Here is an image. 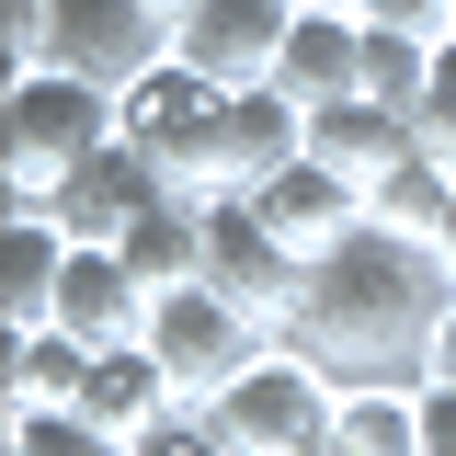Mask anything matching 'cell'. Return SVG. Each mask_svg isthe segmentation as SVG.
<instances>
[{
  "label": "cell",
  "instance_id": "obj_1",
  "mask_svg": "<svg viewBox=\"0 0 456 456\" xmlns=\"http://www.w3.org/2000/svg\"><path fill=\"white\" fill-rule=\"evenodd\" d=\"M445 297H456V274H445L434 240H399V228L365 217L342 251L308 263L297 308H285V342L320 354L342 388H354V377H411V388H422V342L445 320Z\"/></svg>",
  "mask_w": 456,
  "mask_h": 456
},
{
  "label": "cell",
  "instance_id": "obj_9",
  "mask_svg": "<svg viewBox=\"0 0 456 456\" xmlns=\"http://www.w3.org/2000/svg\"><path fill=\"white\" fill-rule=\"evenodd\" d=\"M160 194H171V171L149 160L137 137H114V149H92V160H80V171L46 194V217L69 228V240H126V228L149 217Z\"/></svg>",
  "mask_w": 456,
  "mask_h": 456
},
{
  "label": "cell",
  "instance_id": "obj_15",
  "mask_svg": "<svg viewBox=\"0 0 456 456\" xmlns=\"http://www.w3.org/2000/svg\"><path fill=\"white\" fill-rule=\"evenodd\" d=\"M69 411H92L103 434H126V445H137V434H160L171 411H194V399L171 388V365L149 354V342H103V354H92V377H80V399H69Z\"/></svg>",
  "mask_w": 456,
  "mask_h": 456
},
{
  "label": "cell",
  "instance_id": "obj_26",
  "mask_svg": "<svg viewBox=\"0 0 456 456\" xmlns=\"http://www.w3.org/2000/svg\"><path fill=\"white\" fill-rule=\"evenodd\" d=\"M0 35H12V69H46V0H0Z\"/></svg>",
  "mask_w": 456,
  "mask_h": 456
},
{
  "label": "cell",
  "instance_id": "obj_16",
  "mask_svg": "<svg viewBox=\"0 0 456 456\" xmlns=\"http://www.w3.org/2000/svg\"><path fill=\"white\" fill-rule=\"evenodd\" d=\"M308 456H422V388L411 377H354L331 411V434Z\"/></svg>",
  "mask_w": 456,
  "mask_h": 456
},
{
  "label": "cell",
  "instance_id": "obj_24",
  "mask_svg": "<svg viewBox=\"0 0 456 456\" xmlns=\"http://www.w3.org/2000/svg\"><path fill=\"white\" fill-rule=\"evenodd\" d=\"M422 137H434V149H456V35L434 46V80H422Z\"/></svg>",
  "mask_w": 456,
  "mask_h": 456
},
{
  "label": "cell",
  "instance_id": "obj_22",
  "mask_svg": "<svg viewBox=\"0 0 456 456\" xmlns=\"http://www.w3.org/2000/svg\"><path fill=\"white\" fill-rule=\"evenodd\" d=\"M12 456H137V445L103 434L92 411H12Z\"/></svg>",
  "mask_w": 456,
  "mask_h": 456
},
{
  "label": "cell",
  "instance_id": "obj_28",
  "mask_svg": "<svg viewBox=\"0 0 456 456\" xmlns=\"http://www.w3.org/2000/svg\"><path fill=\"white\" fill-rule=\"evenodd\" d=\"M422 456H456V388H422Z\"/></svg>",
  "mask_w": 456,
  "mask_h": 456
},
{
  "label": "cell",
  "instance_id": "obj_7",
  "mask_svg": "<svg viewBox=\"0 0 456 456\" xmlns=\"http://www.w3.org/2000/svg\"><path fill=\"white\" fill-rule=\"evenodd\" d=\"M206 285H228L240 308H263V320L285 331V308H297L308 263L263 228V206H251V194H206Z\"/></svg>",
  "mask_w": 456,
  "mask_h": 456
},
{
  "label": "cell",
  "instance_id": "obj_25",
  "mask_svg": "<svg viewBox=\"0 0 456 456\" xmlns=\"http://www.w3.org/2000/svg\"><path fill=\"white\" fill-rule=\"evenodd\" d=\"M137 456H228V445H217V422H206V411H171L160 434H137Z\"/></svg>",
  "mask_w": 456,
  "mask_h": 456
},
{
  "label": "cell",
  "instance_id": "obj_27",
  "mask_svg": "<svg viewBox=\"0 0 456 456\" xmlns=\"http://www.w3.org/2000/svg\"><path fill=\"white\" fill-rule=\"evenodd\" d=\"M422 388H456V297H445V320H434V342H422Z\"/></svg>",
  "mask_w": 456,
  "mask_h": 456
},
{
  "label": "cell",
  "instance_id": "obj_29",
  "mask_svg": "<svg viewBox=\"0 0 456 456\" xmlns=\"http://www.w3.org/2000/svg\"><path fill=\"white\" fill-rule=\"evenodd\" d=\"M434 251H445V274H456V206H445V228H434Z\"/></svg>",
  "mask_w": 456,
  "mask_h": 456
},
{
  "label": "cell",
  "instance_id": "obj_14",
  "mask_svg": "<svg viewBox=\"0 0 456 456\" xmlns=\"http://www.w3.org/2000/svg\"><path fill=\"white\" fill-rule=\"evenodd\" d=\"M411 149H434V137H422V126H411L399 103H365V92H342V103H308V160L354 171L365 194H377V183H388Z\"/></svg>",
  "mask_w": 456,
  "mask_h": 456
},
{
  "label": "cell",
  "instance_id": "obj_32",
  "mask_svg": "<svg viewBox=\"0 0 456 456\" xmlns=\"http://www.w3.org/2000/svg\"><path fill=\"white\" fill-rule=\"evenodd\" d=\"M445 160H456V149H445Z\"/></svg>",
  "mask_w": 456,
  "mask_h": 456
},
{
  "label": "cell",
  "instance_id": "obj_19",
  "mask_svg": "<svg viewBox=\"0 0 456 456\" xmlns=\"http://www.w3.org/2000/svg\"><path fill=\"white\" fill-rule=\"evenodd\" d=\"M114 251L149 274V297H160V285H194V274H206V194H160Z\"/></svg>",
  "mask_w": 456,
  "mask_h": 456
},
{
  "label": "cell",
  "instance_id": "obj_5",
  "mask_svg": "<svg viewBox=\"0 0 456 456\" xmlns=\"http://www.w3.org/2000/svg\"><path fill=\"white\" fill-rule=\"evenodd\" d=\"M114 103H126V137H137V149L171 171V194H217V114H228V92L194 69V57L137 69Z\"/></svg>",
  "mask_w": 456,
  "mask_h": 456
},
{
  "label": "cell",
  "instance_id": "obj_2",
  "mask_svg": "<svg viewBox=\"0 0 456 456\" xmlns=\"http://www.w3.org/2000/svg\"><path fill=\"white\" fill-rule=\"evenodd\" d=\"M0 126H12V149H0V206H46L92 149L126 137V103H114L103 80H80V69H12Z\"/></svg>",
  "mask_w": 456,
  "mask_h": 456
},
{
  "label": "cell",
  "instance_id": "obj_3",
  "mask_svg": "<svg viewBox=\"0 0 456 456\" xmlns=\"http://www.w3.org/2000/svg\"><path fill=\"white\" fill-rule=\"evenodd\" d=\"M331 411H342V377L320 365V354H297L285 331L263 342L251 377H228V388L206 399V422H217L228 456H308L320 434H331Z\"/></svg>",
  "mask_w": 456,
  "mask_h": 456
},
{
  "label": "cell",
  "instance_id": "obj_8",
  "mask_svg": "<svg viewBox=\"0 0 456 456\" xmlns=\"http://www.w3.org/2000/svg\"><path fill=\"white\" fill-rule=\"evenodd\" d=\"M285 23H297V0H194L171 23V57H194L217 92H251V80H274Z\"/></svg>",
  "mask_w": 456,
  "mask_h": 456
},
{
  "label": "cell",
  "instance_id": "obj_13",
  "mask_svg": "<svg viewBox=\"0 0 456 456\" xmlns=\"http://www.w3.org/2000/svg\"><path fill=\"white\" fill-rule=\"evenodd\" d=\"M69 228L46 206H0V331H46L57 320V285H69Z\"/></svg>",
  "mask_w": 456,
  "mask_h": 456
},
{
  "label": "cell",
  "instance_id": "obj_30",
  "mask_svg": "<svg viewBox=\"0 0 456 456\" xmlns=\"http://www.w3.org/2000/svg\"><path fill=\"white\" fill-rule=\"evenodd\" d=\"M297 12H365V0H297Z\"/></svg>",
  "mask_w": 456,
  "mask_h": 456
},
{
  "label": "cell",
  "instance_id": "obj_21",
  "mask_svg": "<svg viewBox=\"0 0 456 456\" xmlns=\"http://www.w3.org/2000/svg\"><path fill=\"white\" fill-rule=\"evenodd\" d=\"M422 80H434V46L422 35H388V23H365V69H354V92L365 103H399L422 126Z\"/></svg>",
  "mask_w": 456,
  "mask_h": 456
},
{
  "label": "cell",
  "instance_id": "obj_12",
  "mask_svg": "<svg viewBox=\"0 0 456 456\" xmlns=\"http://www.w3.org/2000/svg\"><path fill=\"white\" fill-rule=\"evenodd\" d=\"M285 160H308V103L274 92V80L228 92V114H217V194H251V183L285 171Z\"/></svg>",
  "mask_w": 456,
  "mask_h": 456
},
{
  "label": "cell",
  "instance_id": "obj_6",
  "mask_svg": "<svg viewBox=\"0 0 456 456\" xmlns=\"http://www.w3.org/2000/svg\"><path fill=\"white\" fill-rule=\"evenodd\" d=\"M160 57H171V23L149 0H46V69H80V80L126 92Z\"/></svg>",
  "mask_w": 456,
  "mask_h": 456
},
{
  "label": "cell",
  "instance_id": "obj_10",
  "mask_svg": "<svg viewBox=\"0 0 456 456\" xmlns=\"http://www.w3.org/2000/svg\"><path fill=\"white\" fill-rule=\"evenodd\" d=\"M251 206H263V228H274L297 263H320V251H342V240L365 228V183L331 171V160H285V171L251 183Z\"/></svg>",
  "mask_w": 456,
  "mask_h": 456
},
{
  "label": "cell",
  "instance_id": "obj_11",
  "mask_svg": "<svg viewBox=\"0 0 456 456\" xmlns=\"http://www.w3.org/2000/svg\"><path fill=\"white\" fill-rule=\"evenodd\" d=\"M149 308H160V297H149V274H137L114 240H80V251H69V285H57V331H80L92 354H103V342H137V331H149Z\"/></svg>",
  "mask_w": 456,
  "mask_h": 456
},
{
  "label": "cell",
  "instance_id": "obj_4",
  "mask_svg": "<svg viewBox=\"0 0 456 456\" xmlns=\"http://www.w3.org/2000/svg\"><path fill=\"white\" fill-rule=\"evenodd\" d=\"M137 342L171 365V388L206 411L228 377H251V365H263L274 320H263V308H240L228 285H206V274H194V285H160V308H149V331H137Z\"/></svg>",
  "mask_w": 456,
  "mask_h": 456
},
{
  "label": "cell",
  "instance_id": "obj_18",
  "mask_svg": "<svg viewBox=\"0 0 456 456\" xmlns=\"http://www.w3.org/2000/svg\"><path fill=\"white\" fill-rule=\"evenodd\" d=\"M12 342V365H0V399H12V411H69V399H80V377H92V342L80 331H0Z\"/></svg>",
  "mask_w": 456,
  "mask_h": 456
},
{
  "label": "cell",
  "instance_id": "obj_23",
  "mask_svg": "<svg viewBox=\"0 0 456 456\" xmlns=\"http://www.w3.org/2000/svg\"><path fill=\"white\" fill-rule=\"evenodd\" d=\"M365 23H388V35H422V46H445V35H456V0H365Z\"/></svg>",
  "mask_w": 456,
  "mask_h": 456
},
{
  "label": "cell",
  "instance_id": "obj_31",
  "mask_svg": "<svg viewBox=\"0 0 456 456\" xmlns=\"http://www.w3.org/2000/svg\"><path fill=\"white\" fill-rule=\"evenodd\" d=\"M149 12H160V23H183V12H194V0H149Z\"/></svg>",
  "mask_w": 456,
  "mask_h": 456
},
{
  "label": "cell",
  "instance_id": "obj_20",
  "mask_svg": "<svg viewBox=\"0 0 456 456\" xmlns=\"http://www.w3.org/2000/svg\"><path fill=\"white\" fill-rule=\"evenodd\" d=\"M445 206H456V160H445V149H411V160L365 194V217L399 228V240H434V228H445Z\"/></svg>",
  "mask_w": 456,
  "mask_h": 456
},
{
  "label": "cell",
  "instance_id": "obj_17",
  "mask_svg": "<svg viewBox=\"0 0 456 456\" xmlns=\"http://www.w3.org/2000/svg\"><path fill=\"white\" fill-rule=\"evenodd\" d=\"M354 69H365V12H297V23H285V57H274V92L342 103Z\"/></svg>",
  "mask_w": 456,
  "mask_h": 456
}]
</instances>
